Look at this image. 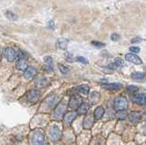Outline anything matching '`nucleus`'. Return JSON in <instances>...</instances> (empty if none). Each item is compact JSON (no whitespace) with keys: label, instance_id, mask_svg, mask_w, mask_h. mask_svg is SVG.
Here are the masks:
<instances>
[{"label":"nucleus","instance_id":"f257e3e1","mask_svg":"<svg viewBox=\"0 0 146 145\" xmlns=\"http://www.w3.org/2000/svg\"><path fill=\"white\" fill-rule=\"evenodd\" d=\"M30 142L32 145H43L45 142V134L42 130H36L30 135Z\"/></svg>","mask_w":146,"mask_h":145},{"label":"nucleus","instance_id":"f03ea898","mask_svg":"<svg viewBox=\"0 0 146 145\" xmlns=\"http://www.w3.org/2000/svg\"><path fill=\"white\" fill-rule=\"evenodd\" d=\"M113 108L115 111H124L128 108V101L125 97L119 96L115 99L113 103Z\"/></svg>","mask_w":146,"mask_h":145},{"label":"nucleus","instance_id":"7ed1b4c3","mask_svg":"<svg viewBox=\"0 0 146 145\" xmlns=\"http://www.w3.org/2000/svg\"><path fill=\"white\" fill-rule=\"evenodd\" d=\"M49 139L52 140V142H58V140H60L61 138V130L58 125H53L49 130Z\"/></svg>","mask_w":146,"mask_h":145},{"label":"nucleus","instance_id":"20e7f679","mask_svg":"<svg viewBox=\"0 0 146 145\" xmlns=\"http://www.w3.org/2000/svg\"><path fill=\"white\" fill-rule=\"evenodd\" d=\"M67 101L62 99V101L59 102L58 105L55 108V111H54V117L57 118V119H59V118H61L64 113L66 111V109H67Z\"/></svg>","mask_w":146,"mask_h":145},{"label":"nucleus","instance_id":"39448f33","mask_svg":"<svg viewBox=\"0 0 146 145\" xmlns=\"http://www.w3.org/2000/svg\"><path fill=\"white\" fill-rule=\"evenodd\" d=\"M5 57L9 62H12L18 58V53L16 51V49H14L13 48H7L4 51Z\"/></svg>","mask_w":146,"mask_h":145},{"label":"nucleus","instance_id":"423d86ee","mask_svg":"<svg viewBox=\"0 0 146 145\" xmlns=\"http://www.w3.org/2000/svg\"><path fill=\"white\" fill-rule=\"evenodd\" d=\"M40 98V91L38 89H30L27 93V99L30 102H36L38 101V99Z\"/></svg>","mask_w":146,"mask_h":145},{"label":"nucleus","instance_id":"0eeeda50","mask_svg":"<svg viewBox=\"0 0 146 145\" xmlns=\"http://www.w3.org/2000/svg\"><path fill=\"white\" fill-rule=\"evenodd\" d=\"M125 60L129 62H131L133 63L135 65H141L143 64V60H141V58H139L137 55L133 53H128L125 55Z\"/></svg>","mask_w":146,"mask_h":145},{"label":"nucleus","instance_id":"6e6552de","mask_svg":"<svg viewBox=\"0 0 146 145\" xmlns=\"http://www.w3.org/2000/svg\"><path fill=\"white\" fill-rule=\"evenodd\" d=\"M77 116H78V112L75 111H72L70 112L66 113L65 116H64V122H65V124L70 126L71 124V122L76 119Z\"/></svg>","mask_w":146,"mask_h":145},{"label":"nucleus","instance_id":"1a4fd4ad","mask_svg":"<svg viewBox=\"0 0 146 145\" xmlns=\"http://www.w3.org/2000/svg\"><path fill=\"white\" fill-rule=\"evenodd\" d=\"M132 101L138 105H146V93L136 94L132 97Z\"/></svg>","mask_w":146,"mask_h":145},{"label":"nucleus","instance_id":"9d476101","mask_svg":"<svg viewBox=\"0 0 146 145\" xmlns=\"http://www.w3.org/2000/svg\"><path fill=\"white\" fill-rule=\"evenodd\" d=\"M128 117H129V120L131 123H134V124L138 123L141 120V115L138 111H131L130 114L128 115Z\"/></svg>","mask_w":146,"mask_h":145},{"label":"nucleus","instance_id":"9b49d317","mask_svg":"<svg viewBox=\"0 0 146 145\" xmlns=\"http://www.w3.org/2000/svg\"><path fill=\"white\" fill-rule=\"evenodd\" d=\"M82 102H81V99L79 97V96H72L70 98V107L73 110H75V109H78L79 106L80 105Z\"/></svg>","mask_w":146,"mask_h":145},{"label":"nucleus","instance_id":"f8f14e48","mask_svg":"<svg viewBox=\"0 0 146 145\" xmlns=\"http://www.w3.org/2000/svg\"><path fill=\"white\" fill-rule=\"evenodd\" d=\"M94 117L93 115H87L86 118L84 119V122H83V127H84V129H90L91 127L93 126L94 124Z\"/></svg>","mask_w":146,"mask_h":145},{"label":"nucleus","instance_id":"ddd939ff","mask_svg":"<svg viewBox=\"0 0 146 145\" xmlns=\"http://www.w3.org/2000/svg\"><path fill=\"white\" fill-rule=\"evenodd\" d=\"M36 69L34 67H27V69L24 71V77L26 79H31L36 74Z\"/></svg>","mask_w":146,"mask_h":145},{"label":"nucleus","instance_id":"4468645a","mask_svg":"<svg viewBox=\"0 0 146 145\" xmlns=\"http://www.w3.org/2000/svg\"><path fill=\"white\" fill-rule=\"evenodd\" d=\"M121 84L120 83H105L102 84V88L108 90H118L121 89Z\"/></svg>","mask_w":146,"mask_h":145},{"label":"nucleus","instance_id":"2eb2a0df","mask_svg":"<svg viewBox=\"0 0 146 145\" xmlns=\"http://www.w3.org/2000/svg\"><path fill=\"white\" fill-rule=\"evenodd\" d=\"M104 112H105V110L104 108L102 107V106H99L95 109L94 111V113H93V117L95 120H100L103 117L104 115Z\"/></svg>","mask_w":146,"mask_h":145},{"label":"nucleus","instance_id":"dca6fc26","mask_svg":"<svg viewBox=\"0 0 146 145\" xmlns=\"http://www.w3.org/2000/svg\"><path fill=\"white\" fill-rule=\"evenodd\" d=\"M89 109H90V106H89L88 103L82 102L80 105L79 106V108L77 109V112H78V114L83 115V114H86V113L88 112Z\"/></svg>","mask_w":146,"mask_h":145},{"label":"nucleus","instance_id":"f3484780","mask_svg":"<svg viewBox=\"0 0 146 145\" xmlns=\"http://www.w3.org/2000/svg\"><path fill=\"white\" fill-rule=\"evenodd\" d=\"M44 62H45V69L48 71H52L53 70V60L51 57H45L44 58Z\"/></svg>","mask_w":146,"mask_h":145},{"label":"nucleus","instance_id":"a211bd4d","mask_svg":"<svg viewBox=\"0 0 146 145\" xmlns=\"http://www.w3.org/2000/svg\"><path fill=\"white\" fill-rule=\"evenodd\" d=\"M131 79L137 81H143L146 79V74L143 72H133L131 74Z\"/></svg>","mask_w":146,"mask_h":145},{"label":"nucleus","instance_id":"6ab92c4d","mask_svg":"<svg viewBox=\"0 0 146 145\" xmlns=\"http://www.w3.org/2000/svg\"><path fill=\"white\" fill-rule=\"evenodd\" d=\"M27 60H19L17 61V69L18 70H21V71H25L27 69Z\"/></svg>","mask_w":146,"mask_h":145},{"label":"nucleus","instance_id":"aec40b11","mask_svg":"<svg viewBox=\"0 0 146 145\" xmlns=\"http://www.w3.org/2000/svg\"><path fill=\"white\" fill-rule=\"evenodd\" d=\"M56 99H57V96L55 94H52V95H50V96H48L47 99H45V103L47 104V106L48 108H50L55 103Z\"/></svg>","mask_w":146,"mask_h":145},{"label":"nucleus","instance_id":"412c9836","mask_svg":"<svg viewBox=\"0 0 146 145\" xmlns=\"http://www.w3.org/2000/svg\"><path fill=\"white\" fill-rule=\"evenodd\" d=\"M78 91L83 95H88L90 93V87L88 85H80L78 87Z\"/></svg>","mask_w":146,"mask_h":145},{"label":"nucleus","instance_id":"4be33fe9","mask_svg":"<svg viewBox=\"0 0 146 145\" xmlns=\"http://www.w3.org/2000/svg\"><path fill=\"white\" fill-rule=\"evenodd\" d=\"M68 40L65 39V38H60L58 40L57 42V46L58 48H59L60 49H66L67 48V46H68Z\"/></svg>","mask_w":146,"mask_h":145},{"label":"nucleus","instance_id":"5701e85b","mask_svg":"<svg viewBox=\"0 0 146 145\" xmlns=\"http://www.w3.org/2000/svg\"><path fill=\"white\" fill-rule=\"evenodd\" d=\"M36 86H38V87H46V86L48 84V81L45 77H42V78H39L36 79Z\"/></svg>","mask_w":146,"mask_h":145},{"label":"nucleus","instance_id":"b1692460","mask_svg":"<svg viewBox=\"0 0 146 145\" xmlns=\"http://www.w3.org/2000/svg\"><path fill=\"white\" fill-rule=\"evenodd\" d=\"M126 117H127L126 110H124V111H118L116 112V118H117L118 120L123 121V120H125V119H126Z\"/></svg>","mask_w":146,"mask_h":145},{"label":"nucleus","instance_id":"393cba45","mask_svg":"<svg viewBox=\"0 0 146 145\" xmlns=\"http://www.w3.org/2000/svg\"><path fill=\"white\" fill-rule=\"evenodd\" d=\"M127 90H128V92H130V93H135L139 90V88L134 85H130L127 87Z\"/></svg>","mask_w":146,"mask_h":145},{"label":"nucleus","instance_id":"a878e982","mask_svg":"<svg viewBox=\"0 0 146 145\" xmlns=\"http://www.w3.org/2000/svg\"><path fill=\"white\" fill-rule=\"evenodd\" d=\"M58 69H59V70H60L61 73L64 74V75H66V74L68 73V68L62 65V64H58Z\"/></svg>","mask_w":146,"mask_h":145},{"label":"nucleus","instance_id":"bb28decb","mask_svg":"<svg viewBox=\"0 0 146 145\" xmlns=\"http://www.w3.org/2000/svg\"><path fill=\"white\" fill-rule=\"evenodd\" d=\"M123 64H124V61H123L121 58H116L114 60V65L116 67H122Z\"/></svg>","mask_w":146,"mask_h":145},{"label":"nucleus","instance_id":"cd10ccee","mask_svg":"<svg viewBox=\"0 0 146 145\" xmlns=\"http://www.w3.org/2000/svg\"><path fill=\"white\" fill-rule=\"evenodd\" d=\"M91 44H92L93 46L97 47V48H103L105 46V44H103L102 42H99V41H92V42H91Z\"/></svg>","mask_w":146,"mask_h":145},{"label":"nucleus","instance_id":"c85d7f7f","mask_svg":"<svg viewBox=\"0 0 146 145\" xmlns=\"http://www.w3.org/2000/svg\"><path fill=\"white\" fill-rule=\"evenodd\" d=\"M77 60L81 62V63H84V64H88V60H87V58H83V57H78L77 58Z\"/></svg>","mask_w":146,"mask_h":145},{"label":"nucleus","instance_id":"c756f323","mask_svg":"<svg viewBox=\"0 0 146 145\" xmlns=\"http://www.w3.org/2000/svg\"><path fill=\"white\" fill-rule=\"evenodd\" d=\"M140 48H138V47H131L130 48V51L131 52V53H138V52H140Z\"/></svg>","mask_w":146,"mask_h":145},{"label":"nucleus","instance_id":"7c9ffc66","mask_svg":"<svg viewBox=\"0 0 146 145\" xmlns=\"http://www.w3.org/2000/svg\"><path fill=\"white\" fill-rule=\"evenodd\" d=\"M111 38L112 41H118V40L120 39V35H118V34H112Z\"/></svg>","mask_w":146,"mask_h":145},{"label":"nucleus","instance_id":"2f4dec72","mask_svg":"<svg viewBox=\"0 0 146 145\" xmlns=\"http://www.w3.org/2000/svg\"><path fill=\"white\" fill-rule=\"evenodd\" d=\"M141 41H143V38H132L131 40V43H139V42H141Z\"/></svg>","mask_w":146,"mask_h":145},{"label":"nucleus","instance_id":"473e14b6","mask_svg":"<svg viewBox=\"0 0 146 145\" xmlns=\"http://www.w3.org/2000/svg\"><path fill=\"white\" fill-rule=\"evenodd\" d=\"M48 28H52V29H54L55 28V24H54V21H49L48 22Z\"/></svg>","mask_w":146,"mask_h":145},{"label":"nucleus","instance_id":"72a5a7b5","mask_svg":"<svg viewBox=\"0 0 146 145\" xmlns=\"http://www.w3.org/2000/svg\"><path fill=\"white\" fill-rule=\"evenodd\" d=\"M2 54H3V51H2V48H0V60H1V58H2Z\"/></svg>","mask_w":146,"mask_h":145}]
</instances>
